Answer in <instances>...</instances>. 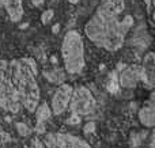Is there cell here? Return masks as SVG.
<instances>
[{
  "instance_id": "obj_1",
  "label": "cell",
  "mask_w": 155,
  "mask_h": 148,
  "mask_svg": "<svg viewBox=\"0 0 155 148\" xmlns=\"http://www.w3.org/2000/svg\"><path fill=\"white\" fill-rule=\"evenodd\" d=\"M118 16L117 14L98 7L84 24L87 38L107 52L118 50L134 26V18L131 15H125L123 19H118Z\"/></svg>"
},
{
  "instance_id": "obj_2",
  "label": "cell",
  "mask_w": 155,
  "mask_h": 148,
  "mask_svg": "<svg viewBox=\"0 0 155 148\" xmlns=\"http://www.w3.org/2000/svg\"><path fill=\"white\" fill-rule=\"evenodd\" d=\"M37 64L30 57H22L10 63V79L18 91L21 103L26 110L34 113L40 105L41 91L37 80Z\"/></svg>"
},
{
  "instance_id": "obj_3",
  "label": "cell",
  "mask_w": 155,
  "mask_h": 148,
  "mask_svg": "<svg viewBox=\"0 0 155 148\" xmlns=\"http://www.w3.org/2000/svg\"><path fill=\"white\" fill-rule=\"evenodd\" d=\"M61 56L64 69L68 75L80 73L84 68V42L79 31L70 30L61 42Z\"/></svg>"
},
{
  "instance_id": "obj_4",
  "label": "cell",
  "mask_w": 155,
  "mask_h": 148,
  "mask_svg": "<svg viewBox=\"0 0 155 148\" xmlns=\"http://www.w3.org/2000/svg\"><path fill=\"white\" fill-rule=\"evenodd\" d=\"M97 101L91 91L84 86H78L72 88V95H71L70 106L74 114L78 116H88L95 110Z\"/></svg>"
},
{
  "instance_id": "obj_5",
  "label": "cell",
  "mask_w": 155,
  "mask_h": 148,
  "mask_svg": "<svg viewBox=\"0 0 155 148\" xmlns=\"http://www.w3.org/2000/svg\"><path fill=\"white\" fill-rule=\"evenodd\" d=\"M42 143L46 148H91L84 140L67 133H46Z\"/></svg>"
},
{
  "instance_id": "obj_6",
  "label": "cell",
  "mask_w": 155,
  "mask_h": 148,
  "mask_svg": "<svg viewBox=\"0 0 155 148\" xmlns=\"http://www.w3.org/2000/svg\"><path fill=\"white\" fill-rule=\"evenodd\" d=\"M0 108L10 113H18L22 108L18 91L11 80L0 82Z\"/></svg>"
},
{
  "instance_id": "obj_7",
  "label": "cell",
  "mask_w": 155,
  "mask_h": 148,
  "mask_svg": "<svg viewBox=\"0 0 155 148\" xmlns=\"http://www.w3.org/2000/svg\"><path fill=\"white\" fill-rule=\"evenodd\" d=\"M72 88L74 87L71 86V84H67V83L59 84V87L56 88V91H54L53 97H52V101H51L52 114L60 116V114H63L67 110L68 106H70Z\"/></svg>"
},
{
  "instance_id": "obj_8",
  "label": "cell",
  "mask_w": 155,
  "mask_h": 148,
  "mask_svg": "<svg viewBox=\"0 0 155 148\" xmlns=\"http://www.w3.org/2000/svg\"><path fill=\"white\" fill-rule=\"evenodd\" d=\"M118 84L123 88H134L142 80V67L140 65H129L125 67L118 75Z\"/></svg>"
},
{
  "instance_id": "obj_9",
  "label": "cell",
  "mask_w": 155,
  "mask_h": 148,
  "mask_svg": "<svg viewBox=\"0 0 155 148\" xmlns=\"http://www.w3.org/2000/svg\"><path fill=\"white\" fill-rule=\"evenodd\" d=\"M0 8H4L11 22L18 23L25 15V8L22 0H0Z\"/></svg>"
},
{
  "instance_id": "obj_10",
  "label": "cell",
  "mask_w": 155,
  "mask_h": 148,
  "mask_svg": "<svg viewBox=\"0 0 155 148\" xmlns=\"http://www.w3.org/2000/svg\"><path fill=\"white\" fill-rule=\"evenodd\" d=\"M154 57L155 56L153 52H148L144 56L143 65H140V67H142V80L150 87L154 86V68H155Z\"/></svg>"
},
{
  "instance_id": "obj_11",
  "label": "cell",
  "mask_w": 155,
  "mask_h": 148,
  "mask_svg": "<svg viewBox=\"0 0 155 148\" xmlns=\"http://www.w3.org/2000/svg\"><path fill=\"white\" fill-rule=\"evenodd\" d=\"M139 121L146 128H153L155 125V109L153 101H150L139 110Z\"/></svg>"
},
{
  "instance_id": "obj_12",
  "label": "cell",
  "mask_w": 155,
  "mask_h": 148,
  "mask_svg": "<svg viewBox=\"0 0 155 148\" xmlns=\"http://www.w3.org/2000/svg\"><path fill=\"white\" fill-rule=\"evenodd\" d=\"M98 7L109 11V12L120 15L125 8V0H101Z\"/></svg>"
},
{
  "instance_id": "obj_13",
  "label": "cell",
  "mask_w": 155,
  "mask_h": 148,
  "mask_svg": "<svg viewBox=\"0 0 155 148\" xmlns=\"http://www.w3.org/2000/svg\"><path fill=\"white\" fill-rule=\"evenodd\" d=\"M35 117H37V124L42 125L46 120L51 118L52 116V110H51V106L46 105V103H42V105H38L37 109H35Z\"/></svg>"
},
{
  "instance_id": "obj_14",
  "label": "cell",
  "mask_w": 155,
  "mask_h": 148,
  "mask_svg": "<svg viewBox=\"0 0 155 148\" xmlns=\"http://www.w3.org/2000/svg\"><path fill=\"white\" fill-rule=\"evenodd\" d=\"M45 78L48 79L51 83L61 84V83H64V80H65V73L61 72L60 69H53V71H49V72H45Z\"/></svg>"
},
{
  "instance_id": "obj_15",
  "label": "cell",
  "mask_w": 155,
  "mask_h": 148,
  "mask_svg": "<svg viewBox=\"0 0 155 148\" xmlns=\"http://www.w3.org/2000/svg\"><path fill=\"white\" fill-rule=\"evenodd\" d=\"M53 16H54V11L49 8V10H46L42 12V15H41V22H42L44 24H48L49 22L53 19Z\"/></svg>"
},
{
  "instance_id": "obj_16",
  "label": "cell",
  "mask_w": 155,
  "mask_h": 148,
  "mask_svg": "<svg viewBox=\"0 0 155 148\" xmlns=\"http://www.w3.org/2000/svg\"><path fill=\"white\" fill-rule=\"evenodd\" d=\"M16 129H18V132L21 136H27L30 133L29 127H26V125L22 124V122H18V124H16Z\"/></svg>"
},
{
  "instance_id": "obj_17",
  "label": "cell",
  "mask_w": 155,
  "mask_h": 148,
  "mask_svg": "<svg viewBox=\"0 0 155 148\" xmlns=\"http://www.w3.org/2000/svg\"><path fill=\"white\" fill-rule=\"evenodd\" d=\"M79 121H80V116H78V114H74V113H72V116H71V118H68V122H71L72 125L79 124Z\"/></svg>"
},
{
  "instance_id": "obj_18",
  "label": "cell",
  "mask_w": 155,
  "mask_h": 148,
  "mask_svg": "<svg viewBox=\"0 0 155 148\" xmlns=\"http://www.w3.org/2000/svg\"><path fill=\"white\" fill-rule=\"evenodd\" d=\"M31 2V4L34 5V7H41V5L45 3V0H30Z\"/></svg>"
},
{
  "instance_id": "obj_19",
  "label": "cell",
  "mask_w": 155,
  "mask_h": 148,
  "mask_svg": "<svg viewBox=\"0 0 155 148\" xmlns=\"http://www.w3.org/2000/svg\"><path fill=\"white\" fill-rule=\"evenodd\" d=\"M33 143L35 144V148H46L45 146H44V143H41L38 139H35V140H33Z\"/></svg>"
},
{
  "instance_id": "obj_20",
  "label": "cell",
  "mask_w": 155,
  "mask_h": 148,
  "mask_svg": "<svg viewBox=\"0 0 155 148\" xmlns=\"http://www.w3.org/2000/svg\"><path fill=\"white\" fill-rule=\"evenodd\" d=\"M94 128H95V125H94L93 122H90V124H87V127L84 128V132H88V130L91 132V130H94Z\"/></svg>"
},
{
  "instance_id": "obj_21",
  "label": "cell",
  "mask_w": 155,
  "mask_h": 148,
  "mask_svg": "<svg viewBox=\"0 0 155 148\" xmlns=\"http://www.w3.org/2000/svg\"><path fill=\"white\" fill-rule=\"evenodd\" d=\"M68 3H71V4H78L79 3V0H67Z\"/></svg>"
}]
</instances>
